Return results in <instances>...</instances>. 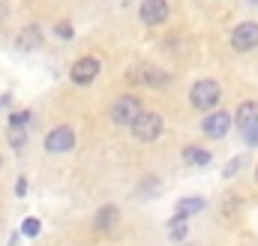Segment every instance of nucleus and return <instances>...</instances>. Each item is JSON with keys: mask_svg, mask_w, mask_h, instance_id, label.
Masks as SVG:
<instances>
[{"mask_svg": "<svg viewBox=\"0 0 258 246\" xmlns=\"http://www.w3.org/2000/svg\"><path fill=\"white\" fill-rule=\"evenodd\" d=\"M186 102L195 114H210L216 108H222L225 102V84L219 75H201L189 84V93H186Z\"/></svg>", "mask_w": 258, "mask_h": 246, "instance_id": "f257e3e1", "label": "nucleus"}, {"mask_svg": "<svg viewBox=\"0 0 258 246\" xmlns=\"http://www.w3.org/2000/svg\"><path fill=\"white\" fill-rule=\"evenodd\" d=\"M225 45L234 57L258 54V18H237L225 33Z\"/></svg>", "mask_w": 258, "mask_h": 246, "instance_id": "f03ea898", "label": "nucleus"}, {"mask_svg": "<svg viewBox=\"0 0 258 246\" xmlns=\"http://www.w3.org/2000/svg\"><path fill=\"white\" fill-rule=\"evenodd\" d=\"M126 78H129V84H141V87H153V90H162V87H168L174 81V75L168 69L156 66V63H138V66H132Z\"/></svg>", "mask_w": 258, "mask_h": 246, "instance_id": "7ed1b4c3", "label": "nucleus"}, {"mask_svg": "<svg viewBox=\"0 0 258 246\" xmlns=\"http://www.w3.org/2000/svg\"><path fill=\"white\" fill-rule=\"evenodd\" d=\"M108 114H111V123H114V126H126L129 129L132 123L144 114V102H141L138 93H123V96L114 99V105H111Z\"/></svg>", "mask_w": 258, "mask_h": 246, "instance_id": "20e7f679", "label": "nucleus"}, {"mask_svg": "<svg viewBox=\"0 0 258 246\" xmlns=\"http://www.w3.org/2000/svg\"><path fill=\"white\" fill-rule=\"evenodd\" d=\"M129 132H132L135 141H141V144H153V141L165 132V117H162L159 111H147V108H144V114L129 126Z\"/></svg>", "mask_w": 258, "mask_h": 246, "instance_id": "39448f33", "label": "nucleus"}, {"mask_svg": "<svg viewBox=\"0 0 258 246\" xmlns=\"http://www.w3.org/2000/svg\"><path fill=\"white\" fill-rule=\"evenodd\" d=\"M231 126H234V114L225 111V108H216V111H210V114L201 117V126H198V129H201L204 138L219 141V138H225V135L231 132Z\"/></svg>", "mask_w": 258, "mask_h": 246, "instance_id": "423d86ee", "label": "nucleus"}, {"mask_svg": "<svg viewBox=\"0 0 258 246\" xmlns=\"http://www.w3.org/2000/svg\"><path fill=\"white\" fill-rule=\"evenodd\" d=\"M99 72H102L99 57L84 54V57H78V60L69 66V81H72V84H78V87H87V84H93V81L99 78Z\"/></svg>", "mask_w": 258, "mask_h": 246, "instance_id": "0eeeda50", "label": "nucleus"}, {"mask_svg": "<svg viewBox=\"0 0 258 246\" xmlns=\"http://www.w3.org/2000/svg\"><path fill=\"white\" fill-rule=\"evenodd\" d=\"M171 18V3L168 0H141L138 3V21L144 27H159Z\"/></svg>", "mask_w": 258, "mask_h": 246, "instance_id": "6e6552de", "label": "nucleus"}, {"mask_svg": "<svg viewBox=\"0 0 258 246\" xmlns=\"http://www.w3.org/2000/svg\"><path fill=\"white\" fill-rule=\"evenodd\" d=\"M75 147V132L72 126H54L48 135H45V150L48 153H69Z\"/></svg>", "mask_w": 258, "mask_h": 246, "instance_id": "1a4fd4ad", "label": "nucleus"}, {"mask_svg": "<svg viewBox=\"0 0 258 246\" xmlns=\"http://www.w3.org/2000/svg\"><path fill=\"white\" fill-rule=\"evenodd\" d=\"M117 219H120V210H117V204H102V207L93 213V231L105 234V231H111V228L117 225Z\"/></svg>", "mask_w": 258, "mask_h": 246, "instance_id": "9d476101", "label": "nucleus"}, {"mask_svg": "<svg viewBox=\"0 0 258 246\" xmlns=\"http://www.w3.org/2000/svg\"><path fill=\"white\" fill-rule=\"evenodd\" d=\"M42 45V30H39V24H27L18 36H15V48L18 51H36Z\"/></svg>", "mask_w": 258, "mask_h": 246, "instance_id": "9b49d317", "label": "nucleus"}, {"mask_svg": "<svg viewBox=\"0 0 258 246\" xmlns=\"http://www.w3.org/2000/svg\"><path fill=\"white\" fill-rule=\"evenodd\" d=\"M237 129H249L258 123V102H240L237 105V114H234Z\"/></svg>", "mask_w": 258, "mask_h": 246, "instance_id": "f8f14e48", "label": "nucleus"}, {"mask_svg": "<svg viewBox=\"0 0 258 246\" xmlns=\"http://www.w3.org/2000/svg\"><path fill=\"white\" fill-rule=\"evenodd\" d=\"M180 156H183L186 165H207V162H210V150L201 147V144H186Z\"/></svg>", "mask_w": 258, "mask_h": 246, "instance_id": "ddd939ff", "label": "nucleus"}, {"mask_svg": "<svg viewBox=\"0 0 258 246\" xmlns=\"http://www.w3.org/2000/svg\"><path fill=\"white\" fill-rule=\"evenodd\" d=\"M6 141H9V147L21 150L24 141H27V126H9V129H6Z\"/></svg>", "mask_w": 258, "mask_h": 246, "instance_id": "4468645a", "label": "nucleus"}, {"mask_svg": "<svg viewBox=\"0 0 258 246\" xmlns=\"http://www.w3.org/2000/svg\"><path fill=\"white\" fill-rule=\"evenodd\" d=\"M135 192H138V198H141V195H144V198H153V195L159 192V180H156V177H147L144 183H138Z\"/></svg>", "mask_w": 258, "mask_h": 246, "instance_id": "2eb2a0df", "label": "nucleus"}, {"mask_svg": "<svg viewBox=\"0 0 258 246\" xmlns=\"http://www.w3.org/2000/svg\"><path fill=\"white\" fill-rule=\"evenodd\" d=\"M21 234H24V237H36V234H39V219H36V216H27V219L21 222Z\"/></svg>", "mask_w": 258, "mask_h": 246, "instance_id": "dca6fc26", "label": "nucleus"}, {"mask_svg": "<svg viewBox=\"0 0 258 246\" xmlns=\"http://www.w3.org/2000/svg\"><path fill=\"white\" fill-rule=\"evenodd\" d=\"M30 117H33L30 111H12V114H9V126H27Z\"/></svg>", "mask_w": 258, "mask_h": 246, "instance_id": "f3484780", "label": "nucleus"}, {"mask_svg": "<svg viewBox=\"0 0 258 246\" xmlns=\"http://www.w3.org/2000/svg\"><path fill=\"white\" fill-rule=\"evenodd\" d=\"M54 33H57L60 39H72V36H75V30H72V24H69V21H60V24L54 27Z\"/></svg>", "mask_w": 258, "mask_h": 246, "instance_id": "a211bd4d", "label": "nucleus"}, {"mask_svg": "<svg viewBox=\"0 0 258 246\" xmlns=\"http://www.w3.org/2000/svg\"><path fill=\"white\" fill-rule=\"evenodd\" d=\"M24 192H27V180H24V177H18V180H15V195L21 198Z\"/></svg>", "mask_w": 258, "mask_h": 246, "instance_id": "6ab92c4d", "label": "nucleus"}, {"mask_svg": "<svg viewBox=\"0 0 258 246\" xmlns=\"http://www.w3.org/2000/svg\"><path fill=\"white\" fill-rule=\"evenodd\" d=\"M252 183H255V189H258V162H255V168H252Z\"/></svg>", "mask_w": 258, "mask_h": 246, "instance_id": "aec40b11", "label": "nucleus"}, {"mask_svg": "<svg viewBox=\"0 0 258 246\" xmlns=\"http://www.w3.org/2000/svg\"><path fill=\"white\" fill-rule=\"evenodd\" d=\"M6 102H9V96H0V108H3V105H6Z\"/></svg>", "mask_w": 258, "mask_h": 246, "instance_id": "412c9836", "label": "nucleus"}, {"mask_svg": "<svg viewBox=\"0 0 258 246\" xmlns=\"http://www.w3.org/2000/svg\"><path fill=\"white\" fill-rule=\"evenodd\" d=\"M0 18H6V9H3V6H0Z\"/></svg>", "mask_w": 258, "mask_h": 246, "instance_id": "4be33fe9", "label": "nucleus"}, {"mask_svg": "<svg viewBox=\"0 0 258 246\" xmlns=\"http://www.w3.org/2000/svg\"><path fill=\"white\" fill-rule=\"evenodd\" d=\"M0 168H3V156H0Z\"/></svg>", "mask_w": 258, "mask_h": 246, "instance_id": "5701e85b", "label": "nucleus"}, {"mask_svg": "<svg viewBox=\"0 0 258 246\" xmlns=\"http://www.w3.org/2000/svg\"><path fill=\"white\" fill-rule=\"evenodd\" d=\"M249 3H255V6H258V0H249Z\"/></svg>", "mask_w": 258, "mask_h": 246, "instance_id": "b1692460", "label": "nucleus"}]
</instances>
